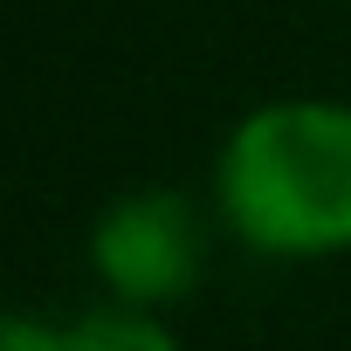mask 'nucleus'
Masks as SVG:
<instances>
[{
	"instance_id": "f257e3e1",
	"label": "nucleus",
	"mask_w": 351,
	"mask_h": 351,
	"mask_svg": "<svg viewBox=\"0 0 351 351\" xmlns=\"http://www.w3.org/2000/svg\"><path fill=\"white\" fill-rule=\"evenodd\" d=\"M214 207L255 255L317 262L351 248V104L276 97L214 158Z\"/></svg>"
},
{
	"instance_id": "f03ea898",
	"label": "nucleus",
	"mask_w": 351,
	"mask_h": 351,
	"mask_svg": "<svg viewBox=\"0 0 351 351\" xmlns=\"http://www.w3.org/2000/svg\"><path fill=\"white\" fill-rule=\"evenodd\" d=\"M90 262L124 310H165L207 269V221L172 186L117 193L90 228Z\"/></svg>"
},
{
	"instance_id": "7ed1b4c3",
	"label": "nucleus",
	"mask_w": 351,
	"mask_h": 351,
	"mask_svg": "<svg viewBox=\"0 0 351 351\" xmlns=\"http://www.w3.org/2000/svg\"><path fill=\"white\" fill-rule=\"evenodd\" d=\"M56 351H180L152 310H124V303H104V310H83L69 324H56Z\"/></svg>"
},
{
	"instance_id": "20e7f679",
	"label": "nucleus",
	"mask_w": 351,
	"mask_h": 351,
	"mask_svg": "<svg viewBox=\"0 0 351 351\" xmlns=\"http://www.w3.org/2000/svg\"><path fill=\"white\" fill-rule=\"evenodd\" d=\"M0 351H56V324H35L21 310H0Z\"/></svg>"
}]
</instances>
